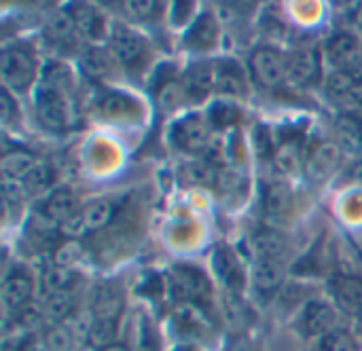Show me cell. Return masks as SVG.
Returning <instances> with one entry per match:
<instances>
[{"instance_id":"cell-1","label":"cell","mask_w":362,"mask_h":351,"mask_svg":"<svg viewBox=\"0 0 362 351\" xmlns=\"http://www.w3.org/2000/svg\"><path fill=\"white\" fill-rule=\"evenodd\" d=\"M2 81L13 91H25L36 76L34 55L25 47H6L0 55Z\"/></svg>"},{"instance_id":"cell-2","label":"cell","mask_w":362,"mask_h":351,"mask_svg":"<svg viewBox=\"0 0 362 351\" xmlns=\"http://www.w3.org/2000/svg\"><path fill=\"white\" fill-rule=\"evenodd\" d=\"M36 117L40 125L49 131H66L72 123V106L68 93L40 89L36 100Z\"/></svg>"},{"instance_id":"cell-3","label":"cell","mask_w":362,"mask_h":351,"mask_svg":"<svg viewBox=\"0 0 362 351\" xmlns=\"http://www.w3.org/2000/svg\"><path fill=\"white\" fill-rule=\"evenodd\" d=\"M115 216V203L110 199H98L78 210L72 218H68L59 229L68 237H81L85 233H93L104 229Z\"/></svg>"},{"instance_id":"cell-4","label":"cell","mask_w":362,"mask_h":351,"mask_svg":"<svg viewBox=\"0 0 362 351\" xmlns=\"http://www.w3.org/2000/svg\"><path fill=\"white\" fill-rule=\"evenodd\" d=\"M250 72L261 87L276 89L286 78V59L280 51L272 47H261L250 55Z\"/></svg>"},{"instance_id":"cell-5","label":"cell","mask_w":362,"mask_h":351,"mask_svg":"<svg viewBox=\"0 0 362 351\" xmlns=\"http://www.w3.org/2000/svg\"><path fill=\"white\" fill-rule=\"evenodd\" d=\"M170 286L180 301H202L210 297V282L197 267L178 265L170 275Z\"/></svg>"},{"instance_id":"cell-6","label":"cell","mask_w":362,"mask_h":351,"mask_svg":"<svg viewBox=\"0 0 362 351\" xmlns=\"http://www.w3.org/2000/svg\"><path fill=\"white\" fill-rule=\"evenodd\" d=\"M110 53L123 66H136L146 55L144 38L127 25H115L110 32Z\"/></svg>"},{"instance_id":"cell-7","label":"cell","mask_w":362,"mask_h":351,"mask_svg":"<svg viewBox=\"0 0 362 351\" xmlns=\"http://www.w3.org/2000/svg\"><path fill=\"white\" fill-rule=\"evenodd\" d=\"M210 127L199 117H187L178 121L172 129V142L187 153H202L210 144Z\"/></svg>"},{"instance_id":"cell-8","label":"cell","mask_w":362,"mask_h":351,"mask_svg":"<svg viewBox=\"0 0 362 351\" xmlns=\"http://www.w3.org/2000/svg\"><path fill=\"white\" fill-rule=\"evenodd\" d=\"M123 305H125V299H123V290H121L119 284L104 282V284L95 286L93 297H91L93 320H115V322H119Z\"/></svg>"},{"instance_id":"cell-9","label":"cell","mask_w":362,"mask_h":351,"mask_svg":"<svg viewBox=\"0 0 362 351\" xmlns=\"http://www.w3.org/2000/svg\"><path fill=\"white\" fill-rule=\"evenodd\" d=\"M30 297H32V278L23 269H13L2 282V290H0L2 307L6 311L17 314L23 307H28Z\"/></svg>"},{"instance_id":"cell-10","label":"cell","mask_w":362,"mask_h":351,"mask_svg":"<svg viewBox=\"0 0 362 351\" xmlns=\"http://www.w3.org/2000/svg\"><path fill=\"white\" fill-rule=\"evenodd\" d=\"M320 61L314 47H301L297 49L288 61H286V78L295 85H308L318 76Z\"/></svg>"},{"instance_id":"cell-11","label":"cell","mask_w":362,"mask_h":351,"mask_svg":"<svg viewBox=\"0 0 362 351\" xmlns=\"http://www.w3.org/2000/svg\"><path fill=\"white\" fill-rule=\"evenodd\" d=\"M263 212L267 220L274 225H282L288 220L293 212V191L284 182H274L265 189L263 195Z\"/></svg>"},{"instance_id":"cell-12","label":"cell","mask_w":362,"mask_h":351,"mask_svg":"<svg viewBox=\"0 0 362 351\" xmlns=\"http://www.w3.org/2000/svg\"><path fill=\"white\" fill-rule=\"evenodd\" d=\"M78 212V203H76V197L74 193L68 189V186H59L55 189L42 203L40 208V214L47 222H53V225H64L68 218H72L74 214Z\"/></svg>"},{"instance_id":"cell-13","label":"cell","mask_w":362,"mask_h":351,"mask_svg":"<svg viewBox=\"0 0 362 351\" xmlns=\"http://www.w3.org/2000/svg\"><path fill=\"white\" fill-rule=\"evenodd\" d=\"M331 292L341 311H346L354 318L362 314V280L350 278V275L335 278L331 282Z\"/></svg>"},{"instance_id":"cell-14","label":"cell","mask_w":362,"mask_h":351,"mask_svg":"<svg viewBox=\"0 0 362 351\" xmlns=\"http://www.w3.org/2000/svg\"><path fill=\"white\" fill-rule=\"evenodd\" d=\"M250 252L257 258V263L282 261V256L286 254V239L274 229L259 231L250 239Z\"/></svg>"},{"instance_id":"cell-15","label":"cell","mask_w":362,"mask_h":351,"mask_svg":"<svg viewBox=\"0 0 362 351\" xmlns=\"http://www.w3.org/2000/svg\"><path fill=\"white\" fill-rule=\"evenodd\" d=\"M335 324H337V314L331 305L327 303H318V301H312L308 307H305V314H303V328L308 331V335H314V337H325L329 333L335 331Z\"/></svg>"},{"instance_id":"cell-16","label":"cell","mask_w":362,"mask_h":351,"mask_svg":"<svg viewBox=\"0 0 362 351\" xmlns=\"http://www.w3.org/2000/svg\"><path fill=\"white\" fill-rule=\"evenodd\" d=\"M361 51V42L352 34H337L327 44V57H329V61L339 66V70H352Z\"/></svg>"},{"instance_id":"cell-17","label":"cell","mask_w":362,"mask_h":351,"mask_svg":"<svg viewBox=\"0 0 362 351\" xmlns=\"http://www.w3.org/2000/svg\"><path fill=\"white\" fill-rule=\"evenodd\" d=\"M337 163H339V146L325 142V144L316 146L314 153L310 155V159L305 161V174L310 180L320 182L335 169Z\"/></svg>"},{"instance_id":"cell-18","label":"cell","mask_w":362,"mask_h":351,"mask_svg":"<svg viewBox=\"0 0 362 351\" xmlns=\"http://www.w3.org/2000/svg\"><path fill=\"white\" fill-rule=\"evenodd\" d=\"M212 265H214L216 275L221 278V282L229 290H233V292L242 290V286H244V271H242L235 254L229 248H216L214 254H212Z\"/></svg>"},{"instance_id":"cell-19","label":"cell","mask_w":362,"mask_h":351,"mask_svg":"<svg viewBox=\"0 0 362 351\" xmlns=\"http://www.w3.org/2000/svg\"><path fill=\"white\" fill-rule=\"evenodd\" d=\"M216 38H218V23L216 19L206 13L202 17L195 19V23L189 28L187 36H185V42L189 49H195V51H208L216 44Z\"/></svg>"},{"instance_id":"cell-20","label":"cell","mask_w":362,"mask_h":351,"mask_svg":"<svg viewBox=\"0 0 362 351\" xmlns=\"http://www.w3.org/2000/svg\"><path fill=\"white\" fill-rule=\"evenodd\" d=\"M216 87V68L212 64H195L185 78V93L193 100L208 95Z\"/></svg>"},{"instance_id":"cell-21","label":"cell","mask_w":362,"mask_h":351,"mask_svg":"<svg viewBox=\"0 0 362 351\" xmlns=\"http://www.w3.org/2000/svg\"><path fill=\"white\" fill-rule=\"evenodd\" d=\"M214 89L225 95H244L246 78H244L242 68L231 59H223L216 66V87Z\"/></svg>"},{"instance_id":"cell-22","label":"cell","mask_w":362,"mask_h":351,"mask_svg":"<svg viewBox=\"0 0 362 351\" xmlns=\"http://www.w3.org/2000/svg\"><path fill=\"white\" fill-rule=\"evenodd\" d=\"M81 275L72 267H62L53 265L45 271L42 275V288L47 295H57V292H72V288L78 284Z\"/></svg>"},{"instance_id":"cell-23","label":"cell","mask_w":362,"mask_h":351,"mask_svg":"<svg viewBox=\"0 0 362 351\" xmlns=\"http://www.w3.org/2000/svg\"><path fill=\"white\" fill-rule=\"evenodd\" d=\"M36 165H38V161L34 159V155H30L25 150H11L2 157L0 172L8 180H23Z\"/></svg>"},{"instance_id":"cell-24","label":"cell","mask_w":362,"mask_h":351,"mask_svg":"<svg viewBox=\"0 0 362 351\" xmlns=\"http://www.w3.org/2000/svg\"><path fill=\"white\" fill-rule=\"evenodd\" d=\"M284 282V267L282 261H267V263H257L255 267V286L263 295L276 292Z\"/></svg>"},{"instance_id":"cell-25","label":"cell","mask_w":362,"mask_h":351,"mask_svg":"<svg viewBox=\"0 0 362 351\" xmlns=\"http://www.w3.org/2000/svg\"><path fill=\"white\" fill-rule=\"evenodd\" d=\"M83 72L89 78H106L112 72V55L104 49L91 47L85 51L83 59H81Z\"/></svg>"},{"instance_id":"cell-26","label":"cell","mask_w":362,"mask_h":351,"mask_svg":"<svg viewBox=\"0 0 362 351\" xmlns=\"http://www.w3.org/2000/svg\"><path fill=\"white\" fill-rule=\"evenodd\" d=\"M76 309V299L74 292H57V295H47L45 301V316L53 324H62L68 320Z\"/></svg>"},{"instance_id":"cell-27","label":"cell","mask_w":362,"mask_h":351,"mask_svg":"<svg viewBox=\"0 0 362 351\" xmlns=\"http://www.w3.org/2000/svg\"><path fill=\"white\" fill-rule=\"evenodd\" d=\"M72 17H74V23L78 30H83L87 36L91 38H100L104 34V17L93 11L89 4H74L70 8Z\"/></svg>"},{"instance_id":"cell-28","label":"cell","mask_w":362,"mask_h":351,"mask_svg":"<svg viewBox=\"0 0 362 351\" xmlns=\"http://www.w3.org/2000/svg\"><path fill=\"white\" fill-rule=\"evenodd\" d=\"M74 30H76V23H74V17H72L70 11H55L49 17L47 25H45V34L53 42H66V40H70L72 34H74Z\"/></svg>"},{"instance_id":"cell-29","label":"cell","mask_w":362,"mask_h":351,"mask_svg":"<svg viewBox=\"0 0 362 351\" xmlns=\"http://www.w3.org/2000/svg\"><path fill=\"white\" fill-rule=\"evenodd\" d=\"M40 78H42V89L68 93V89L72 87V72L62 61H49L42 68V76Z\"/></svg>"},{"instance_id":"cell-30","label":"cell","mask_w":362,"mask_h":351,"mask_svg":"<svg viewBox=\"0 0 362 351\" xmlns=\"http://www.w3.org/2000/svg\"><path fill=\"white\" fill-rule=\"evenodd\" d=\"M117 322L115 320H93L87 328V341L95 350H104L115 343Z\"/></svg>"},{"instance_id":"cell-31","label":"cell","mask_w":362,"mask_h":351,"mask_svg":"<svg viewBox=\"0 0 362 351\" xmlns=\"http://www.w3.org/2000/svg\"><path fill=\"white\" fill-rule=\"evenodd\" d=\"M42 345L49 351H70V347H72V335L62 324H53L42 335Z\"/></svg>"},{"instance_id":"cell-32","label":"cell","mask_w":362,"mask_h":351,"mask_svg":"<svg viewBox=\"0 0 362 351\" xmlns=\"http://www.w3.org/2000/svg\"><path fill=\"white\" fill-rule=\"evenodd\" d=\"M21 182H23L28 195H40L51 184V169L45 163H38Z\"/></svg>"},{"instance_id":"cell-33","label":"cell","mask_w":362,"mask_h":351,"mask_svg":"<svg viewBox=\"0 0 362 351\" xmlns=\"http://www.w3.org/2000/svg\"><path fill=\"white\" fill-rule=\"evenodd\" d=\"M356 83L358 81H356V76L350 70H335L327 78V87L335 95H350L352 89L356 87Z\"/></svg>"},{"instance_id":"cell-34","label":"cell","mask_w":362,"mask_h":351,"mask_svg":"<svg viewBox=\"0 0 362 351\" xmlns=\"http://www.w3.org/2000/svg\"><path fill=\"white\" fill-rule=\"evenodd\" d=\"M320 351H356V345L348 333L333 331L320 339Z\"/></svg>"},{"instance_id":"cell-35","label":"cell","mask_w":362,"mask_h":351,"mask_svg":"<svg viewBox=\"0 0 362 351\" xmlns=\"http://www.w3.org/2000/svg\"><path fill=\"white\" fill-rule=\"evenodd\" d=\"M210 117H212V121L216 125L227 127V125H231V123H235L240 119V110L233 108V106H229L227 102H218V104H214L210 108Z\"/></svg>"},{"instance_id":"cell-36","label":"cell","mask_w":362,"mask_h":351,"mask_svg":"<svg viewBox=\"0 0 362 351\" xmlns=\"http://www.w3.org/2000/svg\"><path fill=\"white\" fill-rule=\"evenodd\" d=\"M125 6L129 8V13L136 19H142V21L153 19L159 13L157 8H161V4L159 2H153V0H136V2H127Z\"/></svg>"},{"instance_id":"cell-37","label":"cell","mask_w":362,"mask_h":351,"mask_svg":"<svg viewBox=\"0 0 362 351\" xmlns=\"http://www.w3.org/2000/svg\"><path fill=\"white\" fill-rule=\"evenodd\" d=\"M2 195H4V201L6 203H21L23 199H25V195H28V191H25V186H23V182L21 180H8V178H4L2 180Z\"/></svg>"},{"instance_id":"cell-38","label":"cell","mask_w":362,"mask_h":351,"mask_svg":"<svg viewBox=\"0 0 362 351\" xmlns=\"http://www.w3.org/2000/svg\"><path fill=\"white\" fill-rule=\"evenodd\" d=\"M185 174H187L189 182H208V180H212V169H210V165L206 161H197V163L187 165Z\"/></svg>"},{"instance_id":"cell-39","label":"cell","mask_w":362,"mask_h":351,"mask_svg":"<svg viewBox=\"0 0 362 351\" xmlns=\"http://www.w3.org/2000/svg\"><path fill=\"white\" fill-rule=\"evenodd\" d=\"M276 161H278V167L282 172H293L299 163V157H297V148L293 144H286L282 150H278L276 155Z\"/></svg>"},{"instance_id":"cell-40","label":"cell","mask_w":362,"mask_h":351,"mask_svg":"<svg viewBox=\"0 0 362 351\" xmlns=\"http://www.w3.org/2000/svg\"><path fill=\"white\" fill-rule=\"evenodd\" d=\"M78 258H81V246H78V244H66V246H62V248L57 250V254H55V261H57V265H62V267H70V265H74Z\"/></svg>"},{"instance_id":"cell-41","label":"cell","mask_w":362,"mask_h":351,"mask_svg":"<svg viewBox=\"0 0 362 351\" xmlns=\"http://www.w3.org/2000/svg\"><path fill=\"white\" fill-rule=\"evenodd\" d=\"M127 106H129V100L125 95H121V93H112V95H108L104 100V112L108 117H117V114L125 112Z\"/></svg>"},{"instance_id":"cell-42","label":"cell","mask_w":362,"mask_h":351,"mask_svg":"<svg viewBox=\"0 0 362 351\" xmlns=\"http://www.w3.org/2000/svg\"><path fill=\"white\" fill-rule=\"evenodd\" d=\"M17 114V104H15V100L11 97V93L6 91V89H2L0 91V121L6 125V123H11V119Z\"/></svg>"},{"instance_id":"cell-43","label":"cell","mask_w":362,"mask_h":351,"mask_svg":"<svg viewBox=\"0 0 362 351\" xmlns=\"http://www.w3.org/2000/svg\"><path fill=\"white\" fill-rule=\"evenodd\" d=\"M185 95H187V93L180 91L176 85H165V89H163L161 95H159V102H161V106H165V108H174V106H178V104L182 102Z\"/></svg>"},{"instance_id":"cell-44","label":"cell","mask_w":362,"mask_h":351,"mask_svg":"<svg viewBox=\"0 0 362 351\" xmlns=\"http://www.w3.org/2000/svg\"><path fill=\"white\" fill-rule=\"evenodd\" d=\"M216 180H218V186H223L225 191H233V189H238V184L242 182V176H240L235 169H223V172L216 176Z\"/></svg>"},{"instance_id":"cell-45","label":"cell","mask_w":362,"mask_h":351,"mask_svg":"<svg viewBox=\"0 0 362 351\" xmlns=\"http://www.w3.org/2000/svg\"><path fill=\"white\" fill-rule=\"evenodd\" d=\"M138 351H157V345H153V333L146 322H142V337H140Z\"/></svg>"},{"instance_id":"cell-46","label":"cell","mask_w":362,"mask_h":351,"mask_svg":"<svg viewBox=\"0 0 362 351\" xmlns=\"http://www.w3.org/2000/svg\"><path fill=\"white\" fill-rule=\"evenodd\" d=\"M257 142H259V155L265 157V155H272L274 146H272V138L267 136V131L261 127L259 129V136H257Z\"/></svg>"},{"instance_id":"cell-47","label":"cell","mask_w":362,"mask_h":351,"mask_svg":"<svg viewBox=\"0 0 362 351\" xmlns=\"http://www.w3.org/2000/svg\"><path fill=\"white\" fill-rule=\"evenodd\" d=\"M350 176H352V180H356L358 184H362V161H358V163L350 169Z\"/></svg>"},{"instance_id":"cell-48","label":"cell","mask_w":362,"mask_h":351,"mask_svg":"<svg viewBox=\"0 0 362 351\" xmlns=\"http://www.w3.org/2000/svg\"><path fill=\"white\" fill-rule=\"evenodd\" d=\"M354 76H358L362 81V51H361V55H358V59H356V64L352 66V70H350Z\"/></svg>"},{"instance_id":"cell-49","label":"cell","mask_w":362,"mask_h":351,"mask_svg":"<svg viewBox=\"0 0 362 351\" xmlns=\"http://www.w3.org/2000/svg\"><path fill=\"white\" fill-rule=\"evenodd\" d=\"M354 333H356V337L362 339V314L356 316V322H354Z\"/></svg>"},{"instance_id":"cell-50","label":"cell","mask_w":362,"mask_h":351,"mask_svg":"<svg viewBox=\"0 0 362 351\" xmlns=\"http://www.w3.org/2000/svg\"><path fill=\"white\" fill-rule=\"evenodd\" d=\"M100 351H129L123 343H112V345H108V347H104V350Z\"/></svg>"},{"instance_id":"cell-51","label":"cell","mask_w":362,"mask_h":351,"mask_svg":"<svg viewBox=\"0 0 362 351\" xmlns=\"http://www.w3.org/2000/svg\"><path fill=\"white\" fill-rule=\"evenodd\" d=\"M361 142H362V125H361Z\"/></svg>"}]
</instances>
